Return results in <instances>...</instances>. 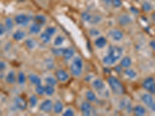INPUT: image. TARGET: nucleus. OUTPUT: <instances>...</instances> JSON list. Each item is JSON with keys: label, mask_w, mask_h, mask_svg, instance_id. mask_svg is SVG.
Wrapping results in <instances>:
<instances>
[{"label": "nucleus", "mask_w": 155, "mask_h": 116, "mask_svg": "<svg viewBox=\"0 0 155 116\" xmlns=\"http://www.w3.org/2000/svg\"><path fill=\"white\" fill-rule=\"evenodd\" d=\"M123 53H124V49L121 47L111 45L108 49L107 53L102 58V62L105 65H113L121 59Z\"/></svg>", "instance_id": "1"}, {"label": "nucleus", "mask_w": 155, "mask_h": 116, "mask_svg": "<svg viewBox=\"0 0 155 116\" xmlns=\"http://www.w3.org/2000/svg\"><path fill=\"white\" fill-rule=\"evenodd\" d=\"M84 67V63L80 56H73L70 63V71L74 77H78L81 75Z\"/></svg>", "instance_id": "2"}, {"label": "nucleus", "mask_w": 155, "mask_h": 116, "mask_svg": "<svg viewBox=\"0 0 155 116\" xmlns=\"http://www.w3.org/2000/svg\"><path fill=\"white\" fill-rule=\"evenodd\" d=\"M108 84L112 92L116 95H122L124 92V88L118 78L116 77H109L108 78Z\"/></svg>", "instance_id": "3"}, {"label": "nucleus", "mask_w": 155, "mask_h": 116, "mask_svg": "<svg viewBox=\"0 0 155 116\" xmlns=\"http://www.w3.org/2000/svg\"><path fill=\"white\" fill-rule=\"evenodd\" d=\"M13 20L16 26L19 27H25L30 24L32 16L27 13H24V12H19L14 16Z\"/></svg>", "instance_id": "4"}, {"label": "nucleus", "mask_w": 155, "mask_h": 116, "mask_svg": "<svg viewBox=\"0 0 155 116\" xmlns=\"http://www.w3.org/2000/svg\"><path fill=\"white\" fill-rule=\"evenodd\" d=\"M91 85H92L94 91L96 92L101 96H102V95L106 96V95H108V91H106L104 81L100 78H95L94 80H92Z\"/></svg>", "instance_id": "5"}, {"label": "nucleus", "mask_w": 155, "mask_h": 116, "mask_svg": "<svg viewBox=\"0 0 155 116\" xmlns=\"http://www.w3.org/2000/svg\"><path fill=\"white\" fill-rule=\"evenodd\" d=\"M12 105L16 110L20 111H24L27 107V102L21 96L14 97L12 100Z\"/></svg>", "instance_id": "6"}, {"label": "nucleus", "mask_w": 155, "mask_h": 116, "mask_svg": "<svg viewBox=\"0 0 155 116\" xmlns=\"http://www.w3.org/2000/svg\"><path fill=\"white\" fill-rule=\"evenodd\" d=\"M142 86L150 94H155V81L153 77H147L142 83Z\"/></svg>", "instance_id": "7"}, {"label": "nucleus", "mask_w": 155, "mask_h": 116, "mask_svg": "<svg viewBox=\"0 0 155 116\" xmlns=\"http://www.w3.org/2000/svg\"><path fill=\"white\" fill-rule=\"evenodd\" d=\"M108 36L114 42H120L124 38V34L118 29H112L108 32Z\"/></svg>", "instance_id": "8"}, {"label": "nucleus", "mask_w": 155, "mask_h": 116, "mask_svg": "<svg viewBox=\"0 0 155 116\" xmlns=\"http://www.w3.org/2000/svg\"><path fill=\"white\" fill-rule=\"evenodd\" d=\"M53 106L54 103L52 102V100L51 99H45V100L43 101L40 104L39 106V108L42 112L44 113H49L51 111H53Z\"/></svg>", "instance_id": "9"}, {"label": "nucleus", "mask_w": 155, "mask_h": 116, "mask_svg": "<svg viewBox=\"0 0 155 116\" xmlns=\"http://www.w3.org/2000/svg\"><path fill=\"white\" fill-rule=\"evenodd\" d=\"M55 77L57 78L58 81L61 83L67 82L69 80V74L65 70L63 69H58L55 72Z\"/></svg>", "instance_id": "10"}, {"label": "nucleus", "mask_w": 155, "mask_h": 116, "mask_svg": "<svg viewBox=\"0 0 155 116\" xmlns=\"http://www.w3.org/2000/svg\"><path fill=\"white\" fill-rule=\"evenodd\" d=\"M80 111H81V114L83 115H91L92 111V105H91V102H88V101L83 102L81 104V106H80Z\"/></svg>", "instance_id": "11"}, {"label": "nucleus", "mask_w": 155, "mask_h": 116, "mask_svg": "<svg viewBox=\"0 0 155 116\" xmlns=\"http://www.w3.org/2000/svg\"><path fill=\"white\" fill-rule=\"evenodd\" d=\"M16 73L14 70H8L5 75V81L8 85H12L16 82Z\"/></svg>", "instance_id": "12"}, {"label": "nucleus", "mask_w": 155, "mask_h": 116, "mask_svg": "<svg viewBox=\"0 0 155 116\" xmlns=\"http://www.w3.org/2000/svg\"><path fill=\"white\" fill-rule=\"evenodd\" d=\"M12 39L15 41L20 42V41L26 39V33H25L24 30H21V29L13 30L12 31Z\"/></svg>", "instance_id": "13"}, {"label": "nucleus", "mask_w": 155, "mask_h": 116, "mask_svg": "<svg viewBox=\"0 0 155 116\" xmlns=\"http://www.w3.org/2000/svg\"><path fill=\"white\" fill-rule=\"evenodd\" d=\"M107 39L102 36H99L95 39L94 40V45L98 49H102L107 45Z\"/></svg>", "instance_id": "14"}, {"label": "nucleus", "mask_w": 155, "mask_h": 116, "mask_svg": "<svg viewBox=\"0 0 155 116\" xmlns=\"http://www.w3.org/2000/svg\"><path fill=\"white\" fill-rule=\"evenodd\" d=\"M3 24L8 33L13 31L15 28V26H16L14 20H13V18L11 17L5 18L3 20Z\"/></svg>", "instance_id": "15"}, {"label": "nucleus", "mask_w": 155, "mask_h": 116, "mask_svg": "<svg viewBox=\"0 0 155 116\" xmlns=\"http://www.w3.org/2000/svg\"><path fill=\"white\" fill-rule=\"evenodd\" d=\"M28 81H30V84H32L34 86H37V85H41V78L39 75H37V74H34V73H30L28 74Z\"/></svg>", "instance_id": "16"}, {"label": "nucleus", "mask_w": 155, "mask_h": 116, "mask_svg": "<svg viewBox=\"0 0 155 116\" xmlns=\"http://www.w3.org/2000/svg\"><path fill=\"white\" fill-rule=\"evenodd\" d=\"M27 81V77L23 70H19L16 74V83L19 86H24Z\"/></svg>", "instance_id": "17"}, {"label": "nucleus", "mask_w": 155, "mask_h": 116, "mask_svg": "<svg viewBox=\"0 0 155 116\" xmlns=\"http://www.w3.org/2000/svg\"><path fill=\"white\" fill-rule=\"evenodd\" d=\"M141 101L146 106L149 107L154 102L153 97L150 93H144L141 95Z\"/></svg>", "instance_id": "18"}, {"label": "nucleus", "mask_w": 155, "mask_h": 116, "mask_svg": "<svg viewBox=\"0 0 155 116\" xmlns=\"http://www.w3.org/2000/svg\"><path fill=\"white\" fill-rule=\"evenodd\" d=\"M74 55V50L72 47H68L64 48L63 54L62 56L65 60H69L71 59H72L73 56Z\"/></svg>", "instance_id": "19"}, {"label": "nucleus", "mask_w": 155, "mask_h": 116, "mask_svg": "<svg viewBox=\"0 0 155 116\" xmlns=\"http://www.w3.org/2000/svg\"><path fill=\"white\" fill-rule=\"evenodd\" d=\"M41 31V26H40L39 24L36 23H33L31 24H30V27H29V32L30 34H33V35H37L39 34Z\"/></svg>", "instance_id": "20"}, {"label": "nucleus", "mask_w": 155, "mask_h": 116, "mask_svg": "<svg viewBox=\"0 0 155 116\" xmlns=\"http://www.w3.org/2000/svg\"><path fill=\"white\" fill-rule=\"evenodd\" d=\"M133 112L136 116H143L146 114V109L143 106L140 105H137L134 107Z\"/></svg>", "instance_id": "21"}, {"label": "nucleus", "mask_w": 155, "mask_h": 116, "mask_svg": "<svg viewBox=\"0 0 155 116\" xmlns=\"http://www.w3.org/2000/svg\"><path fill=\"white\" fill-rule=\"evenodd\" d=\"M25 46L27 47V49L30 50H33L35 49L37 47V41L33 38H27L24 40Z\"/></svg>", "instance_id": "22"}, {"label": "nucleus", "mask_w": 155, "mask_h": 116, "mask_svg": "<svg viewBox=\"0 0 155 116\" xmlns=\"http://www.w3.org/2000/svg\"><path fill=\"white\" fill-rule=\"evenodd\" d=\"M118 21H119V23H120V25H122V26H126V25H127V24H129L130 23H131L132 19H131L130 16H129V15L122 14L119 16Z\"/></svg>", "instance_id": "23"}, {"label": "nucleus", "mask_w": 155, "mask_h": 116, "mask_svg": "<svg viewBox=\"0 0 155 116\" xmlns=\"http://www.w3.org/2000/svg\"><path fill=\"white\" fill-rule=\"evenodd\" d=\"M64 110V105L61 101H57L54 104L53 106V111L54 114H61Z\"/></svg>", "instance_id": "24"}, {"label": "nucleus", "mask_w": 155, "mask_h": 116, "mask_svg": "<svg viewBox=\"0 0 155 116\" xmlns=\"http://www.w3.org/2000/svg\"><path fill=\"white\" fill-rule=\"evenodd\" d=\"M65 41V37H64L61 34H59V35L56 36L54 40V46L58 47H61L63 45V44Z\"/></svg>", "instance_id": "25"}, {"label": "nucleus", "mask_w": 155, "mask_h": 116, "mask_svg": "<svg viewBox=\"0 0 155 116\" xmlns=\"http://www.w3.org/2000/svg\"><path fill=\"white\" fill-rule=\"evenodd\" d=\"M34 23H37L39 24L40 26H44L45 25V23H47V18L44 16V15H41V14H37L34 16Z\"/></svg>", "instance_id": "26"}, {"label": "nucleus", "mask_w": 155, "mask_h": 116, "mask_svg": "<svg viewBox=\"0 0 155 116\" xmlns=\"http://www.w3.org/2000/svg\"><path fill=\"white\" fill-rule=\"evenodd\" d=\"M132 64V60L130 56H124L121 59V61H120V66H121L123 68H128L130 67Z\"/></svg>", "instance_id": "27"}, {"label": "nucleus", "mask_w": 155, "mask_h": 116, "mask_svg": "<svg viewBox=\"0 0 155 116\" xmlns=\"http://www.w3.org/2000/svg\"><path fill=\"white\" fill-rule=\"evenodd\" d=\"M44 81L46 83V85H52V86H56L58 84V80L55 77H53L52 75H48L44 78Z\"/></svg>", "instance_id": "28"}, {"label": "nucleus", "mask_w": 155, "mask_h": 116, "mask_svg": "<svg viewBox=\"0 0 155 116\" xmlns=\"http://www.w3.org/2000/svg\"><path fill=\"white\" fill-rule=\"evenodd\" d=\"M85 98H86L87 101L89 102H94L97 99L96 95L92 90H88V91L85 92Z\"/></svg>", "instance_id": "29"}, {"label": "nucleus", "mask_w": 155, "mask_h": 116, "mask_svg": "<svg viewBox=\"0 0 155 116\" xmlns=\"http://www.w3.org/2000/svg\"><path fill=\"white\" fill-rule=\"evenodd\" d=\"M124 74L127 76V77H129L130 79H134L137 77V74L135 70H134L133 69H130V67L128 68H126L125 70H124Z\"/></svg>", "instance_id": "30"}, {"label": "nucleus", "mask_w": 155, "mask_h": 116, "mask_svg": "<svg viewBox=\"0 0 155 116\" xmlns=\"http://www.w3.org/2000/svg\"><path fill=\"white\" fill-rule=\"evenodd\" d=\"M55 93V87L52 85H46L44 86V95L51 96Z\"/></svg>", "instance_id": "31"}, {"label": "nucleus", "mask_w": 155, "mask_h": 116, "mask_svg": "<svg viewBox=\"0 0 155 116\" xmlns=\"http://www.w3.org/2000/svg\"><path fill=\"white\" fill-rule=\"evenodd\" d=\"M40 39H41V42L47 44H49V43L51 42L52 37L49 36L48 34H46V33L44 31L42 32V33H41V34H40Z\"/></svg>", "instance_id": "32"}, {"label": "nucleus", "mask_w": 155, "mask_h": 116, "mask_svg": "<svg viewBox=\"0 0 155 116\" xmlns=\"http://www.w3.org/2000/svg\"><path fill=\"white\" fill-rule=\"evenodd\" d=\"M38 104V98L36 95H32L29 98V105L30 108H34Z\"/></svg>", "instance_id": "33"}, {"label": "nucleus", "mask_w": 155, "mask_h": 116, "mask_svg": "<svg viewBox=\"0 0 155 116\" xmlns=\"http://www.w3.org/2000/svg\"><path fill=\"white\" fill-rule=\"evenodd\" d=\"M101 20H102V17H101L100 16H99V15H92V17H91V19H90L89 22H88V23H91V24H98V23H99L101 22Z\"/></svg>", "instance_id": "34"}, {"label": "nucleus", "mask_w": 155, "mask_h": 116, "mask_svg": "<svg viewBox=\"0 0 155 116\" xmlns=\"http://www.w3.org/2000/svg\"><path fill=\"white\" fill-rule=\"evenodd\" d=\"M62 115L64 116H73L74 115V109L72 108L71 107H68L66 108H64L63 110V111H62Z\"/></svg>", "instance_id": "35"}, {"label": "nucleus", "mask_w": 155, "mask_h": 116, "mask_svg": "<svg viewBox=\"0 0 155 116\" xmlns=\"http://www.w3.org/2000/svg\"><path fill=\"white\" fill-rule=\"evenodd\" d=\"M44 32H45L46 34H48L49 36H51V37H53L55 35V34H56L57 29L55 27L50 26V27H48L46 29H45V30H44Z\"/></svg>", "instance_id": "36"}, {"label": "nucleus", "mask_w": 155, "mask_h": 116, "mask_svg": "<svg viewBox=\"0 0 155 116\" xmlns=\"http://www.w3.org/2000/svg\"><path fill=\"white\" fill-rule=\"evenodd\" d=\"M35 92L38 95H44V86L42 85L35 86Z\"/></svg>", "instance_id": "37"}, {"label": "nucleus", "mask_w": 155, "mask_h": 116, "mask_svg": "<svg viewBox=\"0 0 155 116\" xmlns=\"http://www.w3.org/2000/svg\"><path fill=\"white\" fill-rule=\"evenodd\" d=\"M142 8H143V10L145 11V12H149V11L153 9V6H152L150 2H144L143 3V5H142Z\"/></svg>", "instance_id": "38"}, {"label": "nucleus", "mask_w": 155, "mask_h": 116, "mask_svg": "<svg viewBox=\"0 0 155 116\" xmlns=\"http://www.w3.org/2000/svg\"><path fill=\"white\" fill-rule=\"evenodd\" d=\"M92 14H91V13H89V12H82V14H81V18H82V19L84 21L88 23L90 19H91V17H92Z\"/></svg>", "instance_id": "39"}, {"label": "nucleus", "mask_w": 155, "mask_h": 116, "mask_svg": "<svg viewBox=\"0 0 155 116\" xmlns=\"http://www.w3.org/2000/svg\"><path fill=\"white\" fill-rule=\"evenodd\" d=\"M8 67L7 63L4 60H0V73L5 72Z\"/></svg>", "instance_id": "40"}, {"label": "nucleus", "mask_w": 155, "mask_h": 116, "mask_svg": "<svg viewBox=\"0 0 155 116\" xmlns=\"http://www.w3.org/2000/svg\"><path fill=\"white\" fill-rule=\"evenodd\" d=\"M8 32L4 26L3 23H0V38L3 37L5 34H7Z\"/></svg>", "instance_id": "41"}, {"label": "nucleus", "mask_w": 155, "mask_h": 116, "mask_svg": "<svg viewBox=\"0 0 155 116\" xmlns=\"http://www.w3.org/2000/svg\"><path fill=\"white\" fill-rule=\"evenodd\" d=\"M89 34L90 35L92 36V37H99L100 35V31L98 30L97 29H92V30L89 31Z\"/></svg>", "instance_id": "42"}, {"label": "nucleus", "mask_w": 155, "mask_h": 116, "mask_svg": "<svg viewBox=\"0 0 155 116\" xmlns=\"http://www.w3.org/2000/svg\"><path fill=\"white\" fill-rule=\"evenodd\" d=\"M112 4L114 7L119 8L122 5V1L121 0H112Z\"/></svg>", "instance_id": "43"}, {"label": "nucleus", "mask_w": 155, "mask_h": 116, "mask_svg": "<svg viewBox=\"0 0 155 116\" xmlns=\"http://www.w3.org/2000/svg\"><path fill=\"white\" fill-rule=\"evenodd\" d=\"M148 108H150V110L152 111V112L155 113V102H153V103H152V104L150 105L149 106Z\"/></svg>", "instance_id": "44"}, {"label": "nucleus", "mask_w": 155, "mask_h": 116, "mask_svg": "<svg viewBox=\"0 0 155 116\" xmlns=\"http://www.w3.org/2000/svg\"><path fill=\"white\" fill-rule=\"evenodd\" d=\"M102 2L106 5H110L112 4V0H102Z\"/></svg>", "instance_id": "45"}, {"label": "nucleus", "mask_w": 155, "mask_h": 116, "mask_svg": "<svg viewBox=\"0 0 155 116\" xmlns=\"http://www.w3.org/2000/svg\"><path fill=\"white\" fill-rule=\"evenodd\" d=\"M150 46L153 50H155V40H151L150 42Z\"/></svg>", "instance_id": "46"}, {"label": "nucleus", "mask_w": 155, "mask_h": 116, "mask_svg": "<svg viewBox=\"0 0 155 116\" xmlns=\"http://www.w3.org/2000/svg\"><path fill=\"white\" fill-rule=\"evenodd\" d=\"M152 19H153V21H155V12L152 14Z\"/></svg>", "instance_id": "47"}, {"label": "nucleus", "mask_w": 155, "mask_h": 116, "mask_svg": "<svg viewBox=\"0 0 155 116\" xmlns=\"http://www.w3.org/2000/svg\"><path fill=\"white\" fill-rule=\"evenodd\" d=\"M2 114V110H1V108H0V114Z\"/></svg>", "instance_id": "48"}]
</instances>
